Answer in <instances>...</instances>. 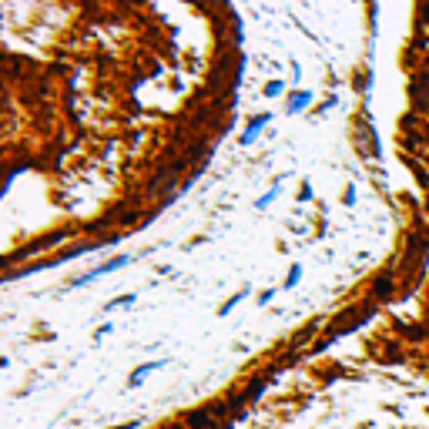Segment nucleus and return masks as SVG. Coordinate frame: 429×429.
<instances>
[{"label": "nucleus", "instance_id": "obj_9", "mask_svg": "<svg viewBox=\"0 0 429 429\" xmlns=\"http://www.w3.org/2000/svg\"><path fill=\"white\" fill-rule=\"evenodd\" d=\"M372 292H376L379 299H389V292H393V282H389V278H379V282L372 285Z\"/></svg>", "mask_w": 429, "mask_h": 429}, {"label": "nucleus", "instance_id": "obj_3", "mask_svg": "<svg viewBox=\"0 0 429 429\" xmlns=\"http://www.w3.org/2000/svg\"><path fill=\"white\" fill-rule=\"evenodd\" d=\"M312 104V91H299L289 97V114H299V111H306Z\"/></svg>", "mask_w": 429, "mask_h": 429}, {"label": "nucleus", "instance_id": "obj_1", "mask_svg": "<svg viewBox=\"0 0 429 429\" xmlns=\"http://www.w3.org/2000/svg\"><path fill=\"white\" fill-rule=\"evenodd\" d=\"M128 255H118V259H111V261H104L101 268H94V272H88V275H81V278H74L71 282V289H84V285H91V282H97V278H104V275H111V272H118L121 265H128Z\"/></svg>", "mask_w": 429, "mask_h": 429}, {"label": "nucleus", "instance_id": "obj_4", "mask_svg": "<svg viewBox=\"0 0 429 429\" xmlns=\"http://www.w3.org/2000/svg\"><path fill=\"white\" fill-rule=\"evenodd\" d=\"M161 366H165L161 359H151V362H144V366H138L135 372H131V386H141V383H144V376H148L151 369H161Z\"/></svg>", "mask_w": 429, "mask_h": 429}, {"label": "nucleus", "instance_id": "obj_6", "mask_svg": "<svg viewBox=\"0 0 429 429\" xmlns=\"http://www.w3.org/2000/svg\"><path fill=\"white\" fill-rule=\"evenodd\" d=\"M278 195H282V188H278V184H275V188H268V191H265V195H261V198L255 201V208H259V212H261V208H268V205H272V201H275Z\"/></svg>", "mask_w": 429, "mask_h": 429}, {"label": "nucleus", "instance_id": "obj_12", "mask_svg": "<svg viewBox=\"0 0 429 429\" xmlns=\"http://www.w3.org/2000/svg\"><path fill=\"white\" fill-rule=\"evenodd\" d=\"M107 332H111V322H104V325H101V329H97V332H94V339H104Z\"/></svg>", "mask_w": 429, "mask_h": 429}, {"label": "nucleus", "instance_id": "obj_7", "mask_svg": "<svg viewBox=\"0 0 429 429\" xmlns=\"http://www.w3.org/2000/svg\"><path fill=\"white\" fill-rule=\"evenodd\" d=\"M299 278H302V265H292L289 275H285V282H282V289H295V285H299Z\"/></svg>", "mask_w": 429, "mask_h": 429}, {"label": "nucleus", "instance_id": "obj_5", "mask_svg": "<svg viewBox=\"0 0 429 429\" xmlns=\"http://www.w3.org/2000/svg\"><path fill=\"white\" fill-rule=\"evenodd\" d=\"M248 292H252V289H248V285H242V292H235V295H231L229 302H225V306H222V315H231V308L238 306V302H242V299H245Z\"/></svg>", "mask_w": 429, "mask_h": 429}, {"label": "nucleus", "instance_id": "obj_10", "mask_svg": "<svg viewBox=\"0 0 429 429\" xmlns=\"http://www.w3.org/2000/svg\"><path fill=\"white\" fill-rule=\"evenodd\" d=\"M282 91H285V84H282V81H272V84H265V94H268V97H278Z\"/></svg>", "mask_w": 429, "mask_h": 429}, {"label": "nucleus", "instance_id": "obj_11", "mask_svg": "<svg viewBox=\"0 0 429 429\" xmlns=\"http://www.w3.org/2000/svg\"><path fill=\"white\" fill-rule=\"evenodd\" d=\"M272 295H275V289L261 292V295H259V306H268V302H272Z\"/></svg>", "mask_w": 429, "mask_h": 429}, {"label": "nucleus", "instance_id": "obj_8", "mask_svg": "<svg viewBox=\"0 0 429 429\" xmlns=\"http://www.w3.org/2000/svg\"><path fill=\"white\" fill-rule=\"evenodd\" d=\"M135 299H138V295H121V299H114V302H107V312H118V308L135 306Z\"/></svg>", "mask_w": 429, "mask_h": 429}, {"label": "nucleus", "instance_id": "obj_2", "mask_svg": "<svg viewBox=\"0 0 429 429\" xmlns=\"http://www.w3.org/2000/svg\"><path fill=\"white\" fill-rule=\"evenodd\" d=\"M268 121H272V114H259V118H252V121H248V128H245V135H242V144H252V141L259 138V131Z\"/></svg>", "mask_w": 429, "mask_h": 429}]
</instances>
